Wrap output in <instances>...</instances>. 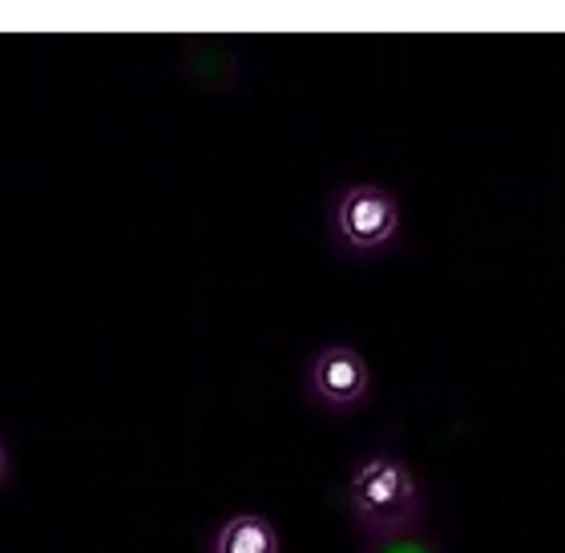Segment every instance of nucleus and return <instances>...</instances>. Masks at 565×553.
Returning a JSON list of instances; mask_svg holds the SVG:
<instances>
[{"mask_svg":"<svg viewBox=\"0 0 565 553\" xmlns=\"http://www.w3.org/2000/svg\"><path fill=\"white\" fill-rule=\"evenodd\" d=\"M343 509L360 542L424 530V485L396 453H367L343 485Z\"/></svg>","mask_w":565,"mask_h":553,"instance_id":"1","label":"nucleus"},{"mask_svg":"<svg viewBox=\"0 0 565 553\" xmlns=\"http://www.w3.org/2000/svg\"><path fill=\"white\" fill-rule=\"evenodd\" d=\"M401 199L388 187H376V182H348L328 202L331 243L343 255H355V259L388 251L401 235Z\"/></svg>","mask_w":565,"mask_h":553,"instance_id":"2","label":"nucleus"},{"mask_svg":"<svg viewBox=\"0 0 565 553\" xmlns=\"http://www.w3.org/2000/svg\"><path fill=\"white\" fill-rule=\"evenodd\" d=\"M372 364L352 343H328L303 364V396L323 413H355L372 396Z\"/></svg>","mask_w":565,"mask_h":553,"instance_id":"3","label":"nucleus"},{"mask_svg":"<svg viewBox=\"0 0 565 553\" xmlns=\"http://www.w3.org/2000/svg\"><path fill=\"white\" fill-rule=\"evenodd\" d=\"M206 553H282V538L263 513H231L206 538Z\"/></svg>","mask_w":565,"mask_h":553,"instance_id":"4","label":"nucleus"},{"mask_svg":"<svg viewBox=\"0 0 565 553\" xmlns=\"http://www.w3.org/2000/svg\"><path fill=\"white\" fill-rule=\"evenodd\" d=\"M360 553H445L428 530L396 533V538H376V542H360Z\"/></svg>","mask_w":565,"mask_h":553,"instance_id":"5","label":"nucleus"}]
</instances>
